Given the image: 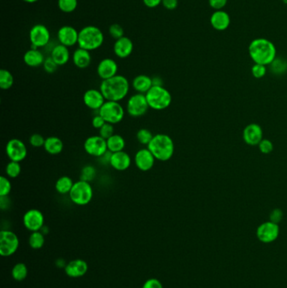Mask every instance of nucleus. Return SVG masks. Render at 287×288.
I'll return each instance as SVG.
<instances>
[{
  "label": "nucleus",
  "mask_w": 287,
  "mask_h": 288,
  "mask_svg": "<svg viewBox=\"0 0 287 288\" xmlns=\"http://www.w3.org/2000/svg\"><path fill=\"white\" fill-rule=\"evenodd\" d=\"M131 84L127 78L117 74L109 80H102L99 91L104 99L110 101L120 102L128 96Z\"/></svg>",
  "instance_id": "nucleus-1"
},
{
  "label": "nucleus",
  "mask_w": 287,
  "mask_h": 288,
  "mask_svg": "<svg viewBox=\"0 0 287 288\" xmlns=\"http://www.w3.org/2000/svg\"><path fill=\"white\" fill-rule=\"evenodd\" d=\"M249 57L254 63L268 66L277 58V47L269 39H254L249 46Z\"/></svg>",
  "instance_id": "nucleus-2"
},
{
  "label": "nucleus",
  "mask_w": 287,
  "mask_h": 288,
  "mask_svg": "<svg viewBox=\"0 0 287 288\" xmlns=\"http://www.w3.org/2000/svg\"><path fill=\"white\" fill-rule=\"evenodd\" d=\"M147 148L150 150L156 160L161 162L169 161L175 154V143L172 137L164 133L154 135Z\"/></svg>",
  "instance_id": "nucleus-3"
},
{
  "label": "nucleus",
  "mask_w": 287,
  "mask_h": 288,
  "mask_svg": "<svg viewBox=\"0 0 287 288\" xmlns=\"http://www.w3.org/2000/svg\"><path fill=\"white\" fill-rule=\"evenodd\" d=\"M104 41V33L99 28L95 25H87L80 30L78 46L92 52L100 48Z\"/></svg>",
  "instance_id": "nucleus-4"
},
{
  "label": "nucleus",
  "mask_w": 287,
  "mask_h": 288,
  "mask_svg": "<svg viewBox=\"0 0 287 288\" xmlns=\"http://www.w3.org/2000/svg\"><path fill=\"white\" fill-rule=\"evenodd\" d=\"M145 96L149 107L153 110H165L172 103V96L164 86H153Z\"/></svg>",
  "instance_id": "nucleus-5"
},
{
  "label": "nucleus",
  "mask_w": 287,
  "mask_h": 288,
  "mask_svg": "<svg viewBox=\"0 0 287 288\" xmlns=\"http://www.w3.org/2000/svg\"><path fill=\"white\" fill-rule=\"evenodd\" d=\"M69 195L72 202L77 206H86L93 199V187L90 182L80 180L74 182Z\"/></svg>",
  "instance_id": "nucleus-6"
},
{
  "label": "nucleus",
  "mask_w": 287,
  "mask_h": 288,
  "mask_svg": "<svg viewBox=\"0 0 287 288\" xmlns=\"http://www.w3.org/2000/svg\"><path fill=\"white\" fill-rule=\"evenodd\" d=\"M98 113L107 123L116 125L123 120L126 110L120 102L106 100L98 110Z\"/></svg>",
  "instance_id": "nucleus-7"
},
{
  "label": "nucleus",
  "mask_w": 287,
  "mask_h": 288,
  "mask_svg": "<svg viewBox=\"0 0 287 288\" xmlns=\"http://www.w3.org/2000/svg\"><path fill=\"white\" fill-rule=\"evenodd\" d=\"M150 109L145 95L136 93L129 97L126 102V110L131 117L137 118L146 115Z\"/></svg>",
  "instance_id": "nucleus-8"
},
{
  "label": "nucleus",
  "mask_w": 287,
  "mask_h": 288,
  "mask_svg": "<svg viewBox=\"0 0 287 288\" xmlns=\"http://www.w3.org/2000/svg\"><path fill=\"white\" fill-rule=\"evenodd\" d=\"M29 38L31 43V48H42L49 44L51 33L48 28L42 24L33 25L29 32Z\"/></svg>",
  "instance_id": "nucleus-9"
},
{
  "label": "nucleus",
  "mask_w": 287,
  "mask_h": 288,
  "mask_svg": "<svg viewBox=\"0 0 287 288\" xmlns=\"http://www.w3.org/2000/svg\"><path fill=\"white\" fill-rule=\"evenodd\" d=\"M85 153L90 156L98 159L108 151L106 140L99 135H95L88 137L84 143Z\"/></svg>",
  "instance_id": "nucleus-10"
},
{
  "label": "nucleus",
  "mask_w": 287,
  "mask_h": 288,
  "mask_svg": "<svg viewBox=\"0 0 287 288\" xmlns=\"http://www.w3.org/2000/svg\"><path fill=\"white\" fill-rule=\"evenodd\" d=\"M6 154L10 161L22 162L27 157V147L19 138H12L6 144Z\"/></svg>",
  "instance_id": "nucleus-11"
},
{
  "label": "nucleus",
  "mask_w": 287,
  "mask_h": 288,
  "mask_svg": "<svg viewBox=\"0 0 287 288\" xmlns=\"http://www.w3.org/2000/svg\"><path fill=\"white\" fill-rule=\"evenodd\" d=\"M19 239L16 234L9 230L0 232V255L6 257L13 255L19 247Z\"/></svg>",
  "instance_id": "nucleus-12"
},
{
  "label": "nucleus",
  "mask_w": 287,
  "mask_h": 288,
  "mask_svg": "<svg viewBox=\"0 0 287 288\" xmlns=\"http://www.w3.org/2000/svg\"><path fill=\"white\" fill-rule=\"evenodd\" d=\"M280 234L279 225L277 223L269 221L263 222L258 227L256 236L264 244H271L276 241Z\"/></svg>",
  "instance_id": "nucleus-13"
},
{
  "label": "nucleus",
  "mask_w": 287,
  "mask_h": 288,
  "mask_svg": "<svg viewBox=\"0 0 287 288\" xmlns=\"http://www.w3.org/2000/svg\"><path fill=\"white\" fill-rule=\"evenodd\" d=\"M44 215L38 209L28 210L23 217V223L28 230L36 232L44 226Z\"/></svg>",
  "instance_id": "nucleus-14"
},
{
  "label": "nucleus",
  "mask_w": 287,
  "mask_h": 288,
  "mask_svg": "<svg viewBox=\"0 0 287 288\" xmlns=\"http://www.w3.org/2000/svg\"><path fill=\"white\" fill-rule=\"evenodd\" d=\"M79 34L80 31H78L74 26L63 25L58 30L57 37L59 41V44L63 45L69 48L78 45Z\"/></svg>",
  "instance_id": "nucleus-15"
},
{
  "label": "nucleus",
  "mask_w": 287,
  "mask_h": 288,
  "mask_svg": "<svg viewBox=\"0 0 287 288\" xmlns=\"http://www.w3.org/2000/svg\"><path fill=\"white\" fill-rule=\"evenodd\" d=\"M135 165L142 172H147L153 169L156 159L148 148L139 149L135 154Z\"/></svg>",
  "instance_id": "nucleus-16"
},
{
  "label": "nucleus",
  "mask_w": 287,
  "mask_h": 288,
  "mask_svg": "<svg viewBox=\"0 0 287 288\" xmlns=\"http://www.w3.org/2000/svg\"><path fill=\"white\" fill-rule=\"evenodd\" d=\"M83 101L86 107L92 110H98L106 101L103 94L99 90L90 89L85 91L83 96Z\"/></svg>",
  "instance_id": "nucleus-17"
},
{
  "label": "nucleus",
  "mask_w": 287,
  "mask_h": 288,
  "mask_svg": "<svg viewBox=\"0 0 287 288\" xmlns=\"http://www.w3.org/2000/svg\"><path fill=\"white\" fill-rule=\"evenodd\" d=\"M96 70L100 80H109L117 75L118 64L113 58H104L98 63Z\"/></svg>",
  "instance_id": "nucleus-18"
},
{
  "label": "nucleus",
  "mask_w": 287,
  "mask_h": 288,
  "mask_svg": "<svg viewBox=\"0 0 287 288\" xmlns=\"http://www.w3.org/2000/svg\"><path fill=\"white\" fill-rule=\"evenodd\" d=\"M134 49V44L129 37L124 36L121 38L115 40L113 51L115 55L120 59H125L131 55Z\"/></svg>",
  "instance_id": "nucleus-19"
},
{
  "label": "nucleus",
  "mask_w": 287,
  "mask_h": 288,
  "mask_svg": "<svg viewBox=\"0 0 287 288\" xmlns=\"http://www.w3.org/2000/svg\"><path fill=\"white\" fill-rule=\"evenodd\" d=\"M244 142L250 146L260 144L263 140V131L261 126L256 123H251L244 128L243 132Z\"/></svg>",
  "instance_id": "nucleus-20"
},
{
  "label": "nucleus",
  "mask_w": 287,
  "mask_h": 288,
  "mask_svg": "<svg viewBox=\"0 0 287 288\" xmlns=\"http://www.w3.org/2000/svg\"><path fill=\"white\" fill-rule=\"evenodd\" d=\"M210 24L214 30L224 31L228 29L231 24V17L225 10H216L212 13L210 18Z\"/></svg>",
  "instance_id": "nucleus-21"
},
{
  "label": "nucleus",
  "mask_w": 287,
  "mask_h": 288,
  "mask_svg": "<svg viewBox=\"0 0 287 288\" xmlns=\"http://www.w3.org/2000/svg\"><path fill=\"white\" fill-rule=\"evenodd\" d=\"M109 165L117 171H126L131 167V156L125 151L112 153Z\"/></svg>",
  "instance_id": "nucleus-22"
},
{
  "label": "nucleus",
  "mask_w": 287,
  "mask_h": 288,
  "mask_svg": "<svg viewBox=\"0 0 287 288\" xmlns=\"http://www.w3.org/2000/svg\"><path fill=\"white\" fill-rule=\"evenodd\" d=\"M72 60L78 69H87L91 66V62H92L91 52L79 47L73 53Z\"/></svg>",
  "instance_id": "nucleus-23"
},
{
  "label": "nucleus",
  "mask_w": 287,
  "mask_h": 288,
  "mask_svg": "<svg viewBox=\"0 0 287 288\" xmlns=\"http://www.w3.org/2000/svg\"><path fill=\"white\" fill-rule=\"evenodd\" d=\"M50 57L58 64V67H60L64 66L69 63L71 58V54L69 47L62 44H58L52 48Z\"/></svg>",
  "instance_id": "nucleus-24"
},
{
  "label": "nucleus",
  "mask_w": 287,
  "mask_h": 288,
  "mask_svg": "<svg viewBox=\"0 0 287 288\" xmlns=\"http://www.w3.org/2000/svg\"><path fill=\"white\" fill-rule=\"evenodd\" d=\"M45 56L39 49L36 48H30L25 52L23 57V60L25 65L30 68H38L43 65L45 62Z\"/></svg>",
  "instance_id": "nucleus-25"
},
{
  "label": "nucleus",
  "mask_w": 287,
  "mask_h": 288,
  "mask_svg": "<svg viewBox=\"0 0 287 288\" xmlns=\"http://www.w3.org/2000/svg\"><path fill=\"white\" fill-rule=\"evenodd\" d=\"M131 85L132 89L136 91V93L146 95L153 87V80L148 75L140 74L133 79Z\"/></svg>",
  "instance_id": "nucleus-26"
},
{
  "label": "nucleus",
  "mask_w": 287,
  "mask_h": 288,
  "mask_svg": "<svg viewBox=\"0 0 287 288\" xmlns=\"http://www.w3.org/2000/svg\"><path fill=\"white\" fill-rule=\"evenodd\" d=\"M65 272L67 275L70 277H83L88 272V265L83 260H75L69 262L65 267Z\"/></svg>",
  "instance_id": "nucleus-27"
},
{
  "label": "nucleus",
  "mask_w": 287,
  "mask_h": 288,
  "mask_svg": "<svg viewBox=\"0 0 287 288\" xmlns=\"http://www.w3.org/2000/svg\"><path fill=\"white\" fill-rule=\"evenodd\" d=\"M43 148L47 154L51 155H58L63 152L64 144L63 141L61 140V138L52 136L46 138Z\"/></svg>",
  "instance_id": "nucleus-28"
},
{
  "label": "nucleus",
  "mask_w": 287,
  "mask_h": 288,
  "mask_svg": "<svg viewBox=\"0 0 287 288\" xmlns=\"http://www.w3.org/2000/svg\"><path fill=\"white\" fill-rule=\"evenodd\" d=\"M74 185V182L71 177L68 176H61L55 183V190L60 195H69Z\"/></svg>",
  "instance_id": "nucleus-29"
},
{
  "label": "nucleus",
  "mask_w": 287,
  "mask_h": 288,
  "mask_svg": "<svg viewBox=\"0 0 287 288\" xmlns=\"http://www.w3.org/2000/svg\"><path fill=\"white\" fill-rule=\"evenodd\" d=\"M108 150L111 153L124 151L126 148V140L122 136L119 134H114L106 140Z\"/></svg>",
  "instance_id": "nucleus-30"
},
{
  "label": "nucleus",
  "mask_w": 287,
  "mask_h": 288,
  "mask_svg": "<svg viewBox=\"0 0 287 288\" xmlns=\"http://www.w3.org/2000/svg\"><path fill=\"white\" fill-rule=\"evenodd\" d=\"M14 79L13 74L7 69L0 70V88L3 91H8L14 85Z\"/></svg>",
  "instance_id": "nucleus-31"
},
{
  "label": "nucleus",
  "mask_w": 287,
  "mask_h": 288,
  "mask_svg": "<svg viewBox=\"0 0 287 288\" xmlns=\"http://www.w3.org/2000/svg\"><path fill=\"white\" fill-rule=\"evenodd\" d=\"M78 0H58V7L63 13H73L78 8Z\"/></svg>",
  "instance_id": "nucleus-32"
},
{
  "label": "nucleus",
  "mask_w": 287,
  "mask_h": 288,
  "mask_svg": "<svg viewBox=\"0 0 287 288\" xmlns=\"http://www.w3.org/2000/svg\"><path fill=\"white\" fill-rule=\"evenodd\" d=\"M21 173L20 163L9 161L5 167L6 176L9 179H15Z\"/></svg>",
  "instance_id": "nucleus-33"
},
{
  "label": "nucleus",
  "mask_w": 287,
  "mask_h": 288,
  "mask_svg": "<svg viewBox=\"0 0 287 288\" xmlns=\"http://www.w3.org/2000/svg\"><path fill=\"white\" fill-rule=\"evenodd\" d=\"M96 175H97V171L95 166L91 165H85L81 170L80 180L91 183L96 179Z\"/></svg>",
  "instance_id": "nucleus-34"
},
{
  "label": "nucleus",
  "mask_w": 287,
  "mask_h": 288,
  "mask_svg": "<svg viewBox=\"0 0 287 288\" xmlns=\"http://www.w3.org/2000/svg\"><path fill=\"white\" fill-rule=\"evenodd\" d=\"M29 243H30V247L32 249H35V250L41 249L45 243L43 233H41V231L32 232L29 239Z\"/></svg>",
  "instance_id": "nucleus-35"
},
{
  "label": "nucleus",
  "mask_w": 287,
  "mask_h": 288,
  "mask_svg": "<svg viewBox=\"0 0 287 288\" xmlns=\"http://www.w3.org/2000/svg\"><path fill=\"white\" fill-rule=\"evenodd\" d=\"M153 136L154 135L152 133L150 130L147 129V128H141L137 131L136 138L141 145L148 146L153 139Z\"/></svg>",
  "instance_id": "nucleus-36"
},
{
  "label": "nucleus",
  "mask_w": 287,
  "mask_h": 288,
  "mask_svg": "<svg viewBox=\"0 0 287 288\" xmlns=\"http://www.w3.org/2000/svg\"><path fill=\"white\" fill-rule=\"evenodd\" d=\"M27 267L25 264L19 263L15 265L13 271H12V276L14 277V279L16 281L25 280L26 277H27Z\"/></svg>",
  "instance_id": "nucleus-37"
},
{
  "label": "nucleus",
  "mask_w": 287,
  "mask_h": 288,
  "mask_svg": "<svg viewBox=\"0 0 287 288\" xmlns=\"http://www.w3.org/2000/svg\"><path fill=\"white\" fill-rule=\"evenodd\" d=\"M12 191V184L7 176L0 177V196H8Z\"/></svg>",
  "instance_id": "nucleus-38"
},
{
  "label": "nucleus",
  "mask_w": 287,
  "mask_h": 288,
  "mask_svg": "<svg viewBox=\"0 0 287 288\" xmlns=\"http://www.w3.org/2000/svg\"><path fill=\"white\" fill-rule=\"evenodd\" d=\"M270 66L274 73L282 74L287 70V61L283 58H277L270 64Z\"/></svg>",
  "instance_id": "nucleus-39"
},
{
  "label": "nucleus",
  "mask_w": 287,
  "mask_h": 288,
  "mask_svg": "<svg viewBox=\"0 0 287 288\" xmlns=\"http://www.w3.org/2000/svg\"><path fill=\"white\" fill-rule=\"evenodd\" d=\"M114 134H115V127L112 124L107 123L106 122L100 129L98 130V135L105 140H107L108 138Z\"/></svg>",
  "instance_id": "nucleus-40"
},
{
  "label": "nucleus",
  "mask_w": 287,
  "mask_h": 288,
  "mask_svg": "<svg viewBox=\"0 0 287 288\" xmlns=\"http://www.w3.org/2000/svg\"><path fill=\"white\" fill-rule=\"evenodd\" d=\"M109 36H111L113 39L118 40L124 36V29L121 25L119 24H112L109 27Z\"/></svg>",
  "instance_id": "nucleus-41"
},
{
  "label": "nucleus",
  "mask_w": 287,
  "mask_h": 288,
  "mask_svg": "<svg viewBox=\"0 0 287 288\" xmlns=\"http://www.w3.org/2000/svg\"><path fill=\"white\" fill-rule=\"evenodd\" d=\"M45 141H46V138H44L42 135L34 133L30 136L29 143L34 148H42L45 144Z\"/></svg>",
  "instance_id": "nucleus-42"
},
{
  "label": "nucleus",
  "mask_w": 287,
  "mask_h": 288,
  "mask_svg": "<svg viewBox=\"0 0 287 288\" xmlns=\"http://www.w3.org/2000/svg\"><path fill=\"white\" fill-rule=\"evenodd\" d=\"M251 72L255 79H262L267 73V69L266 65L255 63V65L252 67Z\"/></svg>",
  "instance_id": "nucleus-43"
},
{
  "label": "nucleus",
  "mask_w": 287,
  "mask_h": 288,
  "mask_svg": "<svg viewBox=\"0 0 287 288\" xmlns=\"http://www.w3.org/2000/svg\"><path fill=\"white\" fill-rule=\"evenodd\" d=\"M42 67H43L44 71L47 73V74H53V73L57 71L58 65L55 63L51 57H48V58L45 59V62H44Z\"/></svg>",
  "instance_id": "nucleus-44"
},
{
  "label": "nucleus",
  "mask_w": 287,
  "mask_h": 288,
  "mask_svg": "<svg viewBox=\"0 0 287 288\" xmlns=\"http://www.w3.org/2000/svg\"><path fill=\"white\" fill-rule=\"evenodd\" d=\"M258 146H259L260 152L262 154H269L273 151V143H272L271 141L268 140V139H263Z\"/></svg>",
  "instance_id": "nucleus-45"
},
{
  "label": "nucleus",
  "mask_w": 287,
  "mask_h": 288,
  "mask_svg": "<svg viewBox=\"0 0 287 288\" xmlns=\"http://www.w3.org/2000/svg\"><path fill=\"white\" fill-rule=\"evenodd\" d=\"M227 3L228 0H208L209 6L214 9V11L222 10L227 6Z\"/></svg>",
  "instance_id": "nucleus-46"
},
{
  "label": "nucleus",
  "mask_w": 287,
  "mask_h": 288,
  "mask_svg": "<svg viewBox=\"0 0 287 288\" xmlns=\"http://www.w3.org/2000/svg\"><path fill=\"white\" fill-rule=\"evenodd\" d=\"M91 123H92L94 128L99 130L102 126H104V124L106 123V121H104V118L98 113L97 115L94 116Z\"/></svg>",
  "instance_id": "nucleus-47"
},
{
  "label": "nucleus",
  "mask_w": 287,
  "mask_h": 288,
  "mask_svg": "<svg viewBox=\"0 0 287 288\" xmlns=\"http://www.w3.org/2000/svg\"><path fill=\"white\" fill-rule=\"evenodd\" d=\"M283 217V212L281 209H275L274 211H271L270 215V221L275 222V223H279Z\"/></svg>",
  "instance_id": "nucleus-48"
},
{
  "label": "nucleus",
  "mask_w": 287,
  "mask_h": 288,
  "mask_svg": "<svg viewBox=\"0 0 287 288\" xmlns=\"http://www.w3.org/2000/svg\"><path fill=\"white\" fill-rule=\"evenodd\" d=\"M162 5L168 10H175L179 5V0H162Z\"/></svg>",
  "instance_id": "nucleus-49"
},
{
  "label": "nucleus",
  "mask_w": 287,
  "mask_h": 288,
  "mask_svg": "<svg viewBox=\"0 0 287 288\" xmlns=\"http://www.w3.org/2000/svg\"><path fill=\"white\" fill-rule=\"evenodd\" d=\"M142 288H163V285L157 279H149L144 283Z\"/></svg>",
  "instance_id": "nucleus-50"
},
{
  "label": "nucleus",
  "mask_w": 287,
  "mask_h": 288,
  "mask_svg": "<svg viewBox=\"0 0 287 288\" xmlns=\"http://www.w3.org/2000/svg\"><path fill=\"white\" fill-rule=\"evenodd\" d=\"M11 205V200L8 196H0V207L2 210H7Z\"/></svg>",
  "instance_id": "nucleus-51"
},
{
  "label": "nucleus",
  "mask_w": 287,
  "mask_h": 288,
  "mask_svg": "<svg viewBox=\"0 0 287 288\" xmlns=\"http://www.w3.org/2000/svg\"><path fill=\"white\" fill-rule=\"evenodd\" d=\"M146 7L149 8H155L162 4V0H142Z\"/></svg>",
  "instance_id": "nucleus-52"
},
{
  "label": "nucleus",
  "mask_w": 287,
  "mask_h": 288,
  "mask_svg": "<svg viewBox=\"0 0 287 288\" xmlns=\"http://www.w3.org/2000/svg\"><path fill=\"white\" fill-rule=\"evenodd\" d=\"M111 154H112V153L108 150L105 154H103L101 157L98 158V161L101 163L102 165H109V162H110V158H111Z\"/></svg>",
  "instance_id": "nucleus-53"
},
{
  "label": "nucleus",
  "mask_w": 287,
  "mask_h": 288,
  "mask_svg": "<svg viewBox=\"0 0 287 288\" xmlns=\"http://www.w3.org/2000/svg\"><path fill=\"white\" fill-rule=\"evenodd\" d=\"M153 80V86H163V80L159 76L152 78Z\"/></svg>",
  "instance_id": "nucleus-54"
},
{
  "label": "nucleus",
  "mask_w": 287,
  "mask_h": 288,
  "mask_svg": "<svg viewBox=\"0 0 287 288\" xmlns=\"http://www.w3.org/2000/svg\"><path fill=\"white\" fill-rule=\"evenodd\" d=\"M56 264L59 267H63V266H65V261H63V259H59Z\"/></svg>",
  "instance_id": "nucleus-55"
},
{
  "label": "nucleus",
  "mask_w": 287,
  "mask_h": 288,
  "mask_svg": "<svg viewBox=\"0 0 287 288\" xmlns=\"http://www.w3.org/2000/svg\"><path fill=\"white\" fill-rule=\"evenodd\" d=\"M40 231H41V233H43V234H46V233H48V228H47L46 226H43Z\"/></svg>",
  "instance_id": "nucleus-56"
},
{
  "label": "nucleus",
  "mask_w": 287,
  "mask_h": 288,
  "mask_svg": "<svg viewBox=\"0 0 287 288\" xmlns=\"http://www.w3.org/2000/svg\"><path fill=\"white\" fill-rule=\"evenodd\" d=\"M22 1H24V2L27 3H35L36 2H38L39 0H22Z\"/></svg>",
  "instance_id": "nucleus-57"
},
{
  "label": "nucleus",
  "mask_w": 287,
  "mask_h": 288,
  "mask_svg": "<svg viewBox=\"0 0 287 288\" xmlns=\"http://www.w3.org/2000/svg\"><path fill=\"white\" fill-rule=\"evenodd\" d=\"M282 2L287 5V0H282Z\"/></svg>",
  "instance_id": "nucleus-58"
}]
</instances>
